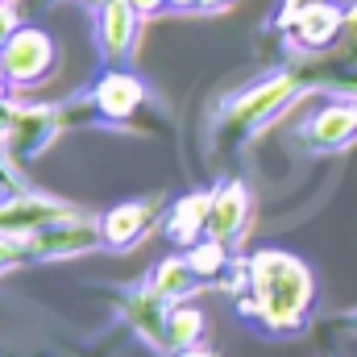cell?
Returning a JSON list of instances; mask_svg holds the SVG:
<instances>
[{"label":"cell","instance_id":"obj_21","mask_svg":"<svg viewBox=\"0 0 357 357\" xmlns=\"http://www.w3.org/2000/svg\"><path fill=\"white\" fill-rule=\"evenodd\" d=\"M199 4H208V8H212V4H229V0H199Z\"/></svg>","mask_w":357,"mask_h":357},{"label":"cell","instance_id":"obj_2","mask_svg":"<svg viewBox=\"0 0 357 357\" xmlns=\"http://www.w3.org/2000/svg\"><path fill=\"white\" fill-rule=\"evenodd\" d=\"M104 241L100 233V220H84V216H67L59 225H46L42 233H29L25 237V254L29 258H75V254H88Z\"/></svg>","mask_w":357,"mask_h":357},{"label":"cell","instance_id":"obj_16","mask_svg":"<svg viewBox=\"0 0 357 357\" xmlns=\"http://www.w3.org/2000/svg\"><path fill=\"white\" fill-rule=\"evenodd\" d=\"M204 337V316L195 307H175L171 312V349L183 354V349H195V341Z\"/></svg>","mask_w":357,"mask_h":357},{"label":"cell","instance_id":"obj_8","mask_svg":"<svg viewBox=\"0 0 357 357\" xmlns=\"http://www.w3.org/2000/svg\"><path fill=\"white\" fill-rule=\"evenodd\" d=\"M287 29H291L295 46H303V50H324V46H333V42L341 38L345 13H341L337 4H328V0H312Z\"/></svg>","mask_w":357,"mask_h":357},{"label":"cell","instance_id":"obj_14","mask_svg":"<svg viewBox=\"0 0 357 357\" xmlns=\"http://www.w3.org/2000/svg\"><path fill=\"white\" fill-rule=\"evenodd\" d=\"M195 282H199V274L191 270V262H187V258H183V262L171 258V262H162V266L154 270V282H150V287H154L158 295H167V299H183V295L195 291Z\"/></svg>","mask_w":357,"mask_h":357},{"label":"cell","instance_id":"obj_19","mask_svg":"<svg viewBox=\"0 0 357 357\" xmlns=\"http://www.w3.org/2000/svg\"><path fill=\"white\" fill-rule=\"evenodd\" d=\"M162 4H171V0H133V8H137V13H146V17H150V13H158Z\"/></svg>","mask_w":357,"mask_h":357},{"label":"cell","instance_id":"obj_15","mask_svg":"<svg viewBox=\"0 0 357 357\" xmlns=\"http://www.w3.org/2000/svg\"><path fill=\"white\" fill-rule=\"evenodd\" d=\"M187 262L199 274V282H204V278H220L225 270L233 266V262H229V245H225V241H212V237L195 241V245L187 250Z\"/></svg>","mask_w":357,"mask_h":357},{"label":"cell","instance_id":"obj_22","mask_svg":"<svg viewBox=\"0 0 357 357\" xmlns=\"http://www.w3.org/2000/svg\"><path fill=\"white\" fill-rule=\"evenodd\" d=\"M354 324H357V316H354Z\"/></svg>","mask_w":357,"mask_h":357},{"label":"cell","instance_id":"obj_1","mask_svg":"<svg viewBox=\"0 0 357 357\" xmlns=\"http://www.w3.org/2000/svg\"><path fill=\"white\" fill-rule=\"evenodd\" d=\"M245 295L250 299H237V307L245 316H258L274 333H295L312 312L316 282L299 258L266 250V254L250 258V291Z\"/></svg>","mask_w":357,"mask_h":357},{"label":"cell","instance_id":"obj_3","mask_svg":"<svg viewBox=\"0 0 357 357\" xmlns=\"http://www.w3.org/2000/svg\"><path fill=\"white\" fill-rule=\"evenodd\" d=\"M0 59H4V75L8 84H38L50 75V63H54V46L42 29H17L4 46H0Z\"/></svg>","mask_w":357,"mask_h":357},{"label":"cell","instance_id":"obj_12","mask_svg":"<svg viewBox=\"0 0 357 357\" xmlns=\"http://www.w3.org/2000/svg\"><path fill=\"white\" fill-rule=\"evenodd\" d=\"M150 216H154V208H150V204H121V208H112V212H104V216H100V233H104V241H108V245L125 250V245H133V241L146 233Z\"/></svg>","mask_w":357,"mask_h":357},{"label":"cell","instance_id":"obj_9","mask_svg":"<svg viewBox=\"0 0 357 357\" xmlns=\"http://www.w3.org/2000/svg\"><path fill=\"white\" fill-rule=\"evenodd\" d=\"M303 137H307L312 150H341V146H349L357 137V104L354 100H337V104L320 108L307 121Z\"/></svg>","mask_w":357,"mask_h":357},{"label":"cell","instance_id":"obj_20","mask_svg":"<svg viewBox=\"0 0 357 357\" xmlns=\"http://www.w3.org/2000/svg\"><path fill=\"white\" fill-rule=\"evenodd\" d=\"M175 8H199V0H171Z\"/></svg>","mask_w":357,"mask_h":357},{"label":"cell","instance_id":"obj_6","mask_svg":"<svg viewBox=\"0 0 357 357\" xmlns=\"http://www.w3.org/2000/svg\"><path fill=\"white\" fill-rule=\"evenodd\" d=\"M171 299L167 295H158L154 287H142V291H133L129 299H125V316H129V324L154 345V349H171Z\"/></svg>","mask_w":357,"mask_h":357},{"label":"cell","instance_id":"obj_10","mask_svg":"<svg viewBox=\"0 0 357 357\" xmlns=\"http://www.w3.org/2000/svg\"><path fill=\"white\" fill-rule=\"evenodd\" d=\"M245 220H250V191L241 183H225L216 195H212V212H208V237L212 241H237L245 233Z\"/></svg>","mask_w":357,"mask_h":357},{"label":"cell","instance_id":"obj_7","mask_svg":"<svg viewBox=\"0 0 357 357\" xmlns=\"http://www.w3.org/2000/svg\"><path fill=\"white\" fill-rule=\"evenodd\" d=\"M142 104H146V88H142V79L129 75V71H108V75L96 84V91H91V108H96L104 121H129Z\"/></svg>","mask_w":357,"mask_h":357},{"label":"cell","instance_id":"obj_13","mask_svg":"<svg viewBox=\"0 0 357 357\" xmlns=\"http://www.w3.org/2000/svg\"><path fill=\"white\" fill-rule=\"evenodd\" d=\"M208 212H212V195H187L175 212H171V225H167L171 241L175 245H187V250L195 241H204L208 237Z\"/></svg>","mask_w":357,"mask_h":357},{"label":"cell","instance_id":"obj_11","mask_svg":"<svg viewBox=\"0 0 357 357\" xmlns=\"http://www.w3.org/2000/svg\"><path fill=\"white\" fill-rule=\"evenodd\" d=\"M100 42L108 59H125L137 46V8L133 0H104L100 4Z\"/></svg>","mask_w":357,"mask_h":357},{"label":"cell","instance_id":"obj_4","mask_svg":"<svg viewBox=\"0 0 357 357\" xmlns=\"http://www.w3.org/2000/svg\"><path fill=\"white\" fill-rule=\"evenodd\" d=\"M67 216H79V212L63 199H50V195H8V199H0V233H13V237L42 233L46 225H59Z\"/></svg>","mask_w":357,"mask_h":357},{"label":"cell","instance_id":"obj_5","mask_svg":"<svg viewBox=\"0 0 357 357\" xmlns=\"http://www.w3.org/2000/svg\"><path fill=\"white\" fill-rule=\"evenodd\" d=\"M291 96H295V79H291V75L258 84V88L245 91V96L229 108V129H237V133L258 129V125H262V121H270V116H274V112H278Z\"/></svg>","mask_w":357,"mask_h":357},{"label":"cell","instance_id":"obj_18","mask_svg":"<svg viewBox=\"0 0 357 357\" xmlns=\"http://www.w3.org/2000/svg\"><path fill=\"white\" fill-rule=\"evenodd\" d=\"M341 38H345V59L357 67V8L345 13V29H341Z\"/></svg>","mask_w":357,"mask_h":357},{"label":"cell","instance_id":"obj_17","mask_svg":"<svg viewBox=\"0 0 357 357\" xmlns=\"http://www.w3.org/2000/svg\"><path fill=\"white\" fill-rule=\"evenodd\" d=\"M29 254H25V237H13V233H0V270L17 266V262H25Z\"/></svg>","mask_w":357,"mask_h":357}]
</instances>
